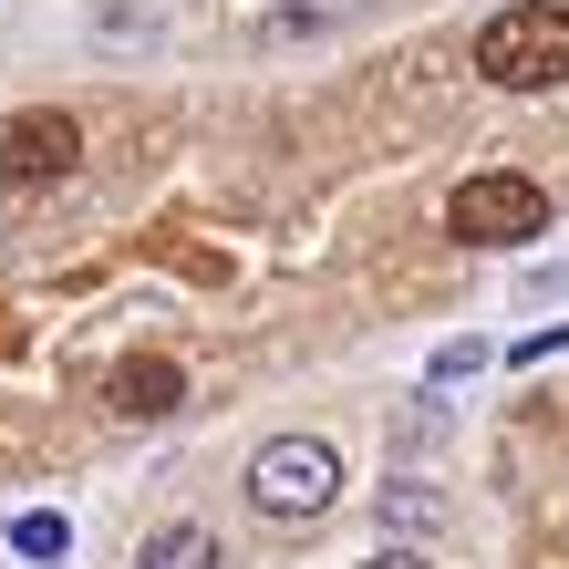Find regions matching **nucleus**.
<instances>
[{
	"label": "nucleus",
	"mask_w": 569,
	"mask_h": 569,
	"mask_svg": "<svg viewBox=\"0 0 569 569\" xmlns=\"http://www.w3.org/2000/svg\"><path fill=\"white\" fill-rule=\"evenodd\" d=\"M383 528L393 539H435V528H446V497H435L425 477H393L383 487Z\"/></svg>",
	"instance_id": "nucleus-7"
},
{
	"label": "nucleus",
	"mask_w": 569,
	"mask_h": 569,
	"mask_svg": "<svg viewBox=\"0 0 569 569\" xmlns=\"http://www.w3.org/2000/svg\"><path fill=\"white\" fill-rule=\"evenodd\" d=\"M177 405H187V373H177V362H124V373H114V415L124 425H166Z\"/></svg>",
	"instance_id": "nucleus-5"
},
{
	"label": "nucleus",
	"mask_w": 569,
	"mask_h": 569,
	"mask_svg": "<svg viewBox=\"0 0 569 569\" xmlns=\"http://www.w3.org/2000/svg\"><path fill=\"white\" fill-rule=\"evenodd\" d=\"M477 73L497 93H549L569 83V0H508L477 31Z\"/></svg>",
	"instance_id": "nucleus-1"
},
{
	"label": "nucleus",
	"mask_w": 569,
	"mask_h": 569,
	"mask_svg": "<svg viewBox=\"0 0 569 569\" xmlns=\"http://www.w3.org/2000/svg\"><path fill=\"white\" fill-rule=\"evenodd\" d=\"M446 228L466 249H528L549 228V187L539 177H508V166H487V177H466L446 197Z\"/></svg>",
	"instance_id": "nucleus-3"
},
{
	"label": "nucleus",
	"mask_w": 569,
	"mask_h": 569,
	"mask_svg": "<svg viewBox=\"0 0 569 569\" xmlns=\"http://www.w3.org/2000/svg\"><path fill=\"white\" fill-rule=\"evenodd\" d=\"M549 352H569V321H559V331H528V342H518L508 362H549Z\"/></svg>",
	"instance_id": "nucleus-10"
},
{
	"label": "nucleus",
	"mask_w": 569,
	"mask_h": 569,
	"mask_svg": "<svg viewBox=\"0 0 569 569\" xmlns=\"http://www.w3.org/2000/svg\"><path fill=\"white\" fill-rule=\"evenodd\" d=\"M83 166V124L73 114H0V187H52Z\"/></svg>",
	"instance_id": "nucleus-4"
},
{
	"label": "nucleus",
	"mask_w": 569,
	"mask_h": 569,
	"mask_svg": "<svg viewBox=\"0 0 569 569\" xmlns=\"http://www.w3.org/2000/svg\"><path fill=\"white\" fill-rule=\"evenodd\" d=\"M362 569H435V559H415V549H393V539H383V549L362 559Z\"/></svg>",
	"instance_id": "nucleus-11"
},
{
	"label": "nucleus",
	"mask_w": 569,
	"mask_h": 569,
	"mask_svg": "<svg viewBox=\"0 0 569 569\" xmlns=\"http://www.w3.org/2000/svg\"><path fill=\"white\" fill-rule=\"evenodd\" d=\"M477 362H487L477 342H446V352H435V383H466V373H477Z\"/></svg>",
	"instance_id": "nucleus-9"
},
{
	"label": "nucleus",
	"mask_w": 569,
	"mask_h": 569,
	"mask_svg": "<svg viewBox=\"0 0 569 569\" xmlns=\"http://www.w3.org/2000/svg\"><path fill=\"white\" fill-rule=\"evenodd\" d=\"M136 569H218V539H208L197 518H166L156 539L136 549Z\"/></svg>",
	"instance_id": "nucleus-6"
},
{
	"label": "nucleus",
	"mask_w": 569,
	"mask_h": 569,
	"mask_svg": "<svg viewBox=\"0 0 569 569\" xmlns=\"http://www.w3.org/2000/svg\"><path fill=\"white\" fill-rule=\"evenodd\" d=\"M331 497H342V456L321 446V435H270V446L249 456V508L259 518H321Z\"/></svg>",
	"instance_id": "nucleus-2"
},
{
	"label": "nucleus",
	"mask_w": 569,
	"mask_h": 569,
	"mask_svg": "<svg viewBox=\"0 0 569 569\" xmlns=\"http://www.w3.org/2000/svg\"><path fill=\"white\" fill-rule=\"evenodd\" d=\"M11 549L52 569V559H73V528H62V518H11Z\"/></svg>",
	"instance_id": "nucleus-8"
}]
</instances>
